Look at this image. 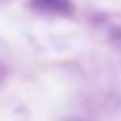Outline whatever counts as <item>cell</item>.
Here are the masks:
<instances>
[{
    "label": "cell",
    "mask_w": 121,
    "mask_h": 121,
    "mask_svg": "<svg viewBox=\"0 0 121 121\" xmlns=\"http://www.w3.org/2000/svg\"><path fill=\"white\" fill-rule=\"evenodd\" d=\"M34 6L52 12H69V0H34Z\"/></svg>",
    "instance_id": "6da1fadb"
},
{
    "label": "cell",
    "mask_w": 121,
    "mask_h": 121,
    "mask_svg": "<svg viewBox=\"0 0 121 121\" xmlns=\"http://www.w3.org/2000/svg\"><path fill=\"white\" fill-rule=\"evenodd\" d=\"M64 121H82V119H75V117H69V119H64Z\"/></svg>",
    "instance_id": "7a4b0ae2"
}]
</instances>
